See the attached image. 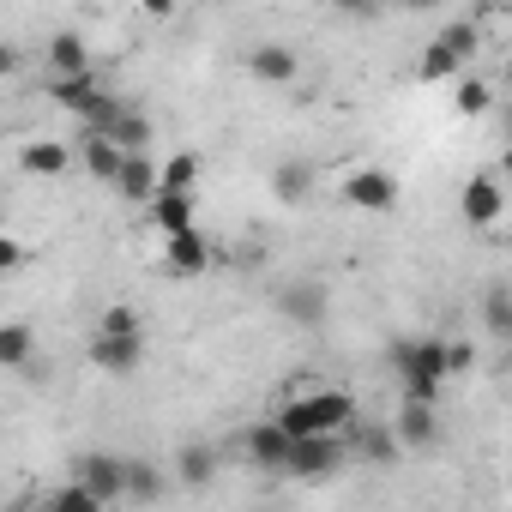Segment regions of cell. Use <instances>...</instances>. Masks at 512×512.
Returning <instances> with one entry per match:
<instances>
[{"label": "cell", "instance_id": "cell-1", "mask_svg": "<svg viewBox=\"0 0 512 512\" xmlns=\"http://www.w3.org/2000/svg\"><path fill=\"white\" fill-rule=\"evenodd\" d=\"M392 368H398L404 404H440V386H446V374L458 362H452V350L440 338H398L392 344Z\"/></svg>", "mask_w": 512, "mask_h": 512}, {"label": "cell", "instance_id": "cell-2", "mask_svg": "<svg viewBox=\"0 0 512 512\" xmlns=\"http://www.w3.org/2000/svg\"><path fill=\"white\" fill-rule=\"evenodd\" d=\"M278 428L290 440H326V434L344 440L356 428V404H350V392H302L278 410Z\"/></svg>", "mask_w": 512, "mask_h": 512}, {"label": "cell", "instance_id": "cell-3", "mask_svg": "<svg viewBox=\"0 0 512 512\" xmlns=\"http://www.w3.org/2000/svg\"><path fill=\"white\" fill-rule=\"evenodd\" d=\"M241 446H247V458L260 464V470H284V476H290V452H296V440H290L278 422H253V428L241 434Z\"/></svg>", "mask_w": 512, "mask_h": 512}, {"label": "cell", "instance_id": "cell-4", "mask_svg": "<svg viewBox=\"0 0 512 512\" xmlns=\"http://www.w3.org/2000/svg\"><path fill=\"white\" fill-rule=\"evenodd\" d=\"M356 211H392L398 205V181L386 175V169H356V175H344V187H338Z\"/></svg>", "mask_w": 512, "mask_h": 512}, {"label": "cell", "instance_id": "cell-5", "mask_svg": "<svg viewBox=\"0 0 512 512\" xmlns=\"http://www.w3.org/2000/svg\"><path fill=\"white\" fill-rule=\"evenodd\" d=\"M247 73L260 79V85H296L302 61H296L290 43H253V49H247Z\"/></svg>", "mask_w": 512, "mask_h": 512}, {"label": "cell", "instance_id": "cell-6", "mask_svg": "<svg viewBox=\"0 0 512 512\" xmlns=\"http://www.w3.org/2000/svg\"><path fill=\"white\" fill-rule=\"evenodd\" d=\"M344 464V440L338 434H326V440H296V452H290V476H302V482H320V476H332Z\"/></svg>", "mask_w": 512, "mask_h": 512}, {"label": "cell", "instance_id": "cell-7", "mask_svg": "<svg viewBox=\"0 0 512 512\" xmlns=\"http://www.w3.org/2000/svg\"><path fill=\"white\" fill-rule=\"evenodd\" d=\"M500 205H506V193H500L494 175H470V181H464V223L494 229V223H500Z\"/></svg>", "mask_w": 512, "mask_h": 512}, {"label": "cell", "instance_id": "cell-8", "mask_svg": "<svg viewBox=\"0 0 512 512\" xmlns=\"http://www.w3.org/2000/svg\"><path fill=\"white\" fill-rule=\"evenodd\" d=\"M43 61H49V79H79V73H91V55H85V37H79V31H55L49 49H43Z\"/></svg>", "mask_w": 512, "mask_h": 512}, {"label": "cell", "instance_id": "cell-9", "mask_svg": "<svg viewBox=\"0 0 512 512\" xmlns=\"http://www.w3.org/2000/svg\"><path fill=\"white\" fill-rule=\"evenodd\" d=\"M79 488H91L97 500H115V494H127V464L109 458V452H91L79 464Z\"/></svg>", "mask_w": 512, "mask_h": 512}, {"label": "cell", "instance_id": "cell-10", "mask_svg": "<svg viewBox=\"0 0 512 512\" xmlns=\"http://www.w3.org/2000/svg\"><path fill=\"white\" fill-rule=\"evenodd\" d=\"M91 362H97L103 374H133V368L145 362V338H97V332H91Z\"/></svg>", "mask_w": 512, "mask_h": 512}, {"label": "cell", "instance_id": "cell-11", "mask_svg": "<svg viewBox=\"0 0 512 512\" xmlns=\"http://www.w3.org/2000/svg\"><path fill=\"white\" fill-rule=\"evenodd\" d=\"M392 434H398V446H434L440 440V410L434 404H404L398 410V422H392Z\"/></svg>", "mask_w": 512, "mask_h": 512}, {"label": "cell", "instance_id": "cell-12", "mask_svg": "<svg viewBox=\"0 0 512 512\" xmlns=\"http://www.w3.org/2000/svg\"><path fill=\"white\" fill-rule=\"evenodd\" d=\"M121 199H133V205H145L151 211V199L163 193V169L151 163V157H127V169H121Z\"/></svg>", "mask_w": 512, "mask_h": 512}, {"label": "cell", "instance_id": "cell-13", "mask_svg": "<svg viewBox=\"0 0 512 512\" xmlns=\"http://www.w3.org/2000/svg\"><path fill=\"white\" fill-rule=\"evenodd\" d=\"M278 314L296 320V326H320L326 320V284H290L278 296Z\"/></svg>", "mask_w": 512, "mask_h": 512}, {"label": "cell", "instance_id": "cell-14", "mask_svg": "<svg viewBox=\"0 0 512 512\" xmlns=\"http://www.w3.org/2000/svg\"><path fill=\"white\" fill-rule=\"evenodd\" d=\"M79 157H85V169L97 175V181H121V169H127V151L115 145V139H103V133H85V145H79Z\"/></svg>", "mask_w": 512, "mask_h": 512}, {"label": "cell", "instance_id": "cell-15", "mask_svg": "<svg viewBox=\"0 0 512 512\" xmlns=\"http://www.w3.org/2000/svg\"><path fill=\"white\" fill-rule=\"evenodd\" d=\"M151 223H157L163 235H187V229H199V223H193V193H169V187H163V193L151 199Z\"/></svg>", "mask_w": 512, "mask_h": 512}, {"label": "cell", "instance_id": "cell-16", "mask_svg": "<svg viewBox=\"0 0 512 512\" xmlns=\"http://www.w3.org/2000/svg\"><path fill=\"white\" fill-rule=\"evenodd\" d=\"M163 260H169V272L193 278V272H205V260H211V247H205V235H199V229H187V235H169V247H163Z\"/></svg>", "mask_w": 512, "mask_h": 512}, {"label": "cell", "instance_id": "cell-17", "mask_svg": "<svg viewBox=\"0 0 512 512\" xmlns=\"http://www.w3.org/2000/svg\"><path fill=\"white\" fill-rule=\"evenodd\" d=\"M482 332L512 344V284H488L482 290Z\"/></svg>", "mask_w": 512, "mask_h": 512}, {"label": "cell", "instance_id": "cell-18", "mask_svg": "<svg viewBox=\"0 0 512 512\" xmlns=\"http://www.w3.org/2000/svg\"><path fill=\"white\" fill-rule=\"evenodd\" d=\"M211 476H217V452H211V446H181V452H175V482L211 488Z\"/></svg>", "mask_w": 512, "mask_h": 512}, {"label": "cell", "instance_id": "cell-19", "mask_svg": "<svg viewBox=\"0 0 512 512\" xmlns=\"http://www.w3.org/2000/svg\"><path fill=\"white\" fill-rule=\"evenodd\" d=\"M31 350H37V338H31V326L25 320H7L0 326V368H31Z\"/></svg>", "mask_w": 512, "mask_h": 512}, {"label": "cell", "instance_id": "cell-20", "mask_svg": "<svg viewBox=\"0 0 512 512\" xmlns=\"http://www.w3.org/2000/svg\"><path fill=\"white\" fill-rule=\"evenodd\" d=\"M19 163H25L31 175H61V169L73 163V151H67V145H55V139H43V145H25V151H19Z\"/></svg>", "mask_w": 512, "mask_h": 512}, {"label": "cell", "instance_id": "cell-21", "mask_svg": "<svg viewBox=\"0 0 512 512\" xmlns=\"http://www.w3.org/2000/svg\"><path fill=\"white\" fill-rule=\"evenodd\" d=\"M458 67H464V55H458V49H446L440 37H434V43L422 49V79H428V85H440V79H452Z\"/></svg>", "mask_w": 512, "mask_h": 512}, {"label": "cell", "instance_id": "cell-22", "mask_svg": "<svg viewBox=\"0 0 512 512\" xmlns=\"http://www.w3.org/2000/svg\"><path fill=\"white\" fill-rule=\"evenodd\" d=\"M127 494L133 500H163L169 494V476L157 464H127Z\"/></svg>", "mask_w": 512, "mask_h": 512}, {"label": "cell", "instance_id": "cell-23", "mask_svg": "<svg viewBox=\"0 0 512 512\" xmlns=\"http://www.w3.org/2000/svg\"><path fill=\"white\" fill-rule=\"evenodd\" d=\"M272 187H278V199L302 205V199H308V187H314V169H308V163H284V169L272 175Z\"/></svg>", "mask_w": 512, "mask_h": 512}, {"label": "cell", "instance_id": "cell-24", "mask_svg": "<svg viewBox=\"0 0 512 512\" xmlns=\"http://www.w3.org/2000/svg\"><path fill=\"white\" fill-rule=\"evenodd\" d=\"M97 338H145V326H139L133 308H103L97 314Z\"/></svg>", "mask_w": 512, "mask_h": 512}, {"label": "cell", "instance_id": "cell-25", "mask_svg": "<svg viewBox=\"0 0 512 512\" xmlns=\"http://www.w3.org/2000/svg\"><path fill=\"white\" fill-rule=\"evenodd\" d=\"M193 181H199V157H193V151H181V157L163 163V187H169V193H193Z\"/></svg>", "mask_w": 512, "mask_h": 512}, {"label": "cell", "instance_id": "cell-26", "mask_svg": "<svg viewBox=\"0 0 512 512\" xmlns=\"http://www.w3.org/2000/svg\"><path fill=\"white\" fill-rule=\"evenodd\" d=\"M344 440H356L368 458H398V434H392V428H356V434H344Z\"/></svg>", "mask_w": 512, "mask_h": 512}, {"label": "cell", "instance_id": "cell-27", "mask_svg": "<svg viewBox=\"0 0 512 512\" xmlns=\"http://www.w3.org/2000/svg\"><path fill=\"white\" fill-rule=\"evenodd\" d=\"M97 506H103V500H97L91 488H79V482H73V488H61V494H55L43 512H97Z\"/></svg>", "mask_w": 512, "mask_h": 512}, {"label": "cell", "instance_id": "cell-28", "mask_svg": "<svg viewBox=\"0 0 512 512\" xmlns=\"http://www.w3.org/2000/svg\"><path fill=\"white\" fill-rule=\"evenodd\" d=\"M440 43H446V49H458V55L470 61V55H476V43H482V31L464 19V25H446V31H440Z\"/></svg>", "mask_w": 512, "mask_h": 512}, {"label": "cell", "instance_id": "cell-29", "mask_svg": "<svg viewBox=\"0 0 512 512\" xmlns=\"http://www.w3.org/2000/svg\"><path fill=\"white\" fill-rule=\"evenodd\" d=\"M458 109H464V115H482V109H488V85H482V79H464V85H458Z\"/></svg>", "mask_w": 512, "mask_h": 512}, {"label": "cell", "instance_id": "cell-30", "mask_svg": "<svg viewBox=\"0 0 512 512\" xmlns=\"http://www.w3.org/2000/svg\"><path fill=\"white\" fill-rule=\"evenodd\" d=\"M19 260H25V247H19V241H0V272H13Z\"/></svg>", "mask_w": 512, "mask_h": 512}, {"label": "cell", "instance_id": "cell-31", "mask_svg": "<svg viewBox=\"0 0 512 512\" xmlns=\"http://www.w3.org/2000/svg\"><path fill=\"white\" fill-rule=\"evenodd\" d=\"M506 145H512V109H506Z\"/></svg>", "mask_w": 512, "mask_h": 512}, {"label": "cell", "instance_id": "cell-32", "mask_svg": "<svg viewBox=\"0 0 512 512\" xmlns=\"http://www.w3.org/2000/svg\"><path fill=\"white\" fill-rule=\"evenodd\" d=\"M506 91H512V61H506Z\"/></svg>", "mask_w": 512, "mask_h": 512}, {"label": "cell", "instance_id": "cell-33", "mask_svg": "<svg viewBox=\"0 0 512 512\" xmlns=\"http://www.w3.org/2000/svg\"><path fill=\"white\" fill-rule=\"evenodd\" d=\"M506 175H512V145H506Z\"/></svg>", "mask_w": 512, "mask_h": 512}, {"label": "cell", "instance_id": "cell-34", "mask_svg": "<svg viewBox=\"0 0 512 512\" xmlns=\"http://www.w3.org/2000/svg\"><path fill=\"white\" fill-rule=\"evenodd\" d=\"M13 512H31V506H13Z\"/></svg>", "mask_w": 512, "mask_h": 512}, {"label": "cell", "instance_id": "cell-35", "mask_svg": "<svg viewBox=\"0 0 512 512\" xmlns=\"http://www.w3.org/2000/svg\"><path fill=\"white\" fill-rule=\"evenodd\" d=\"M506 350H512V344H506Z\"/></svg>", "mask_w": 512, "mask_h": 512}]
</instances>
